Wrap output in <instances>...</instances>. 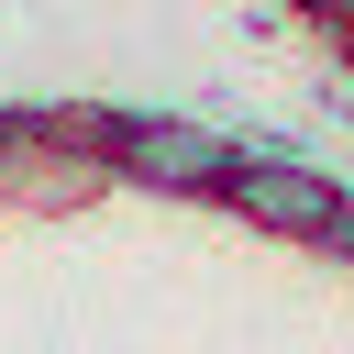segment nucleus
Instances as JSON below:
<instances>
[{"mask_svg": "<svg viewBox=\"0 0 354 354\" xmlns=\"http://www.w3.org/2000/svg\"><path fill=\"white\" fill-rule=\"evenodd\" d=\"M232 221H254L266 243H332L354 221V177L310 166V155H277V144H232L221 188H210Z\"/></svg>", "mask_w": 354, "mask_h": 354, "instance_id": "obj_1", "label": "nucleus"}, {"mask_svg": "<svg viewBox=\"0 0 354 354\" xmlns=\"http://www.w3.org/2000/svg\"><path fill=\"white\" fill-rule=\"evenodd\" d=\"M299 22H321V33H354V0H299Z\"/></svg>", "mask_w": 354, "mask_h": 354, "instance_id": "obj_3", "label": "nucleus"}, {"mask_svg": "<svg viewBox=\"0 0 354 354\" xmlns=\"http://www.w3.org/2000/svg\"><path fill=\"white\" fill-rule=\"evenodd\" d=\"M232 166V133L188 122V111H111L100 122V177L155 188V199H210Z\"/></svg>", "mask_w": 354, "mask_h": 354, "instance_id": "obj_2", "label": "nucleus"}]
</instances>
